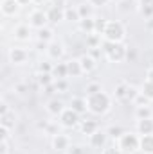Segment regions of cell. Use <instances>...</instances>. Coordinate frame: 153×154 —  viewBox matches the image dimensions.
Returning <instances> with one entry per match:
<instances>
[{
  "label": "cell",
  "instance_id": "cell-6",
  "mask_svg": "<svg viewBox=\"0 0 153 154\" xmlns=\"http://www.w3.org/2000/svg\"><path fill=\"white\" fill-rule=\"evenodd\" d=\"M60 118H61V124H63L65 127H74L77 124V120H79V113L74 111L72 108H69V109H63V111H61Z\"/></svg>",
  "mask_w": 153,
  "mask_h": 154
},
{
  "label": "cell",
  "instance_id": "cell-13",
  "mask_svg": "<svg viewBox=\"0 0 153 154\" xmlns=\"http://www.w3.org/2000/svg\"><path fill=\"white\" fill-rule=\"evenodd\" d=\"M52 147H54L56 151H65V149H69V138H67L65 134H56V136L52 138Z\"/></svg>",
  "mask_w": 153,
  "mask_h": 154
},
{
  "label": "cell",
  "instance_id": "cell-8",
  "mask_svg": "<svg viewBox=\"0 0 153 154\" xmlns=\"http://www.w3.org/2000/svg\"><path fill=\"white\" fill-rule=\"evenodd\" d=\"M47 54L52 57V59H60L63 56V45L60 41H50L47 45Z\"/></svg>",
  "mask_w": 153,
  "mask_h": 154
},
{
  "label": "cell",
  "instance_id": "cell-43",
  "mask_svg": "<svg viewBox=\"0 0 153 154\" xmlns=\"http://www.w3.org/2000/svg\"><path fill=\"white\" fill-rule=\"evenodd\" d=\"M0 134H2V140H7V127H0Z\"/></svg>",
  "mask_w": 153,
  "mask_h": 154
},
{
  "label": "cell",
  "instance_id": "cell-32",
  "mask_svg": "<svg viewBox=\"0 0 153 154\" xmlns=\"http://www.w3.org/2000/svg\"><path fill=\"white\" fill-rule=\"evenodd\" d=\"M77 11H79V16H81V18H90V14H92V7L86 5V4H81V5L77 7Z\"/></svg>",
  "mask_w": 153,
  "mask_h": 154
},
{
  "label": "cell",
  "instance_id": "cell-17",
  "mask_svg": "<svg viewBox=\"0 0 153 154\" xmlns=\"http://www.w3.org/2000/svg\"><path fill=\"white\" fill-rule=\"evenodd\" d=\"M105 143H106V134L105 133L96 131L94 134H90V145L92 147H103Z\"/></svg>",
  "mask_w": 153,
  "mask_h": 154
},
{
  "label": "cell",
  "instance_id": "cell-2",
  "mask_svg": "<svg viewBox=\"0 0 153 154\" xmlns=\"http://www.w3.org/2000/svg\"><path fill=\"white\" fill-rule=\"evenodd\" d=\"M105 54H106V57H108L110 61L119 63V61H122V59L126 57V47H124L121 41H117V43L106 41V43H105Z\"/></svg>",
  "mask_w": 153,
  "mask_h": 154
},
{
  "label": "cell",
  "instance_id": "cell-23",
  "mask_svg": "<svg viewBox=\"0 0 153 154\" xmlns=\"http://www.w3.org/2000/svg\"><path fill=\"white\" fill-rule=\"evenodd\" d=\"M15 36L18 39H29V36H31L29 25H18V27L15 29Z\"/></svg>",
  "mask_w": 153,
  "mask_h": 154
},
{
  "label": "cell",
  "instance_id": "cell-1",
  "mask_svg": "<svg viewBox=\"0 0 153 154\" xmlns=\"http://www.w3.org/2000/svg\"><path fill=\"white\" fill-rule=\"evenodd\" d=\"M86 104H88V109L96 115H101L105 113L108 108H110V99L106 93L99 91V93H94V95H88L86 99Z\"/></svg>",
  "mask_w": 153,
  "mask_h": 154
},
{
  "label": "cell",
  "instance_id": "cell-15",
  "mask_svg": "<svg viewBox=\"0 0 153 154\" xmlns=\"http://www.w3.org/2000/svg\"><path fill=\"white\" fill-rule=\"evenodd\" d=\"M67 68H69V75H72V77H77V75L83 74V68H81L79 59H70V61H67Z\"/></svg>",
  "mask_w": 153,
  "mask_h": 154
},
{
  "label": "cell",
  "instance_id": "cell-42",
  "mask_svg": "<svg viewBox=\"0 0 153 154\" xmlns=\"http://www.w3.org/2000/svg\"><path fill=\"white\" fill-rule=\"evenodd\" d=\"M15 90H16L18 93H25V91H27V86H25V84H16Z\"/></svg>",
  "mask_w": 153,
  "mask_h": 154
},
{
  "label": "cell",
  "instance_id": "cell-3",
  "mask_svg": "<svg viewBox=\"0 0 153 154\" xmlns=\"http://www.w3.org/2000/svg\"><path fill=\"white\" fill-rule=\"evenodd\" d=\"M103 36H105L106 41H112V43L121 41V39L124 38V27H122V23H119V22H108Z\"/></svg>",
  "mask_w": 153,
  "mask_h": 154
},
{
  "label": "cell",
  "instance_id": "cell-14",
  "mask_svg": "<svg viewBox=\"0 0 153 154\" xmlns=\"http://www.w3.org/2000/svg\"><path fill=\"white\" fill-rule=\"evenodd\" d=\"M137 129L141 134H153V120L151 118H142L137 124Z\"/></svg>",
  "mask_w": 153,
  "mask_h": 154
},
{
  "label": "cell",
  "instance_id": "cell-39",
  "mask_svg": "<svg viewBox=\"0 0 153 154\" xmlns=\"http://www.w3.org/2000/svg\"><path fill=\"white\" fill-rule=\"evenodd\" d=\"M69 154H85V149L81 145H70L69 147Z\"/></svg>",
  "mask_w": 153,
  "mask_h": 154
},
{
  "label": "cell",
  "instance_id": "cell-41",
  "mask_svg": "<svg viewBox=\"0 0 153 154\" xmlns=\"http://www.w3.org/2000/svg\"><path fill=\"white\" fill-rule=\"evenodd\" d=\"M103 154H121V151H119L117 147H106Z\"/></svg>",
  "mask_w": 153,
  "mask_h": 154
},
{
  "label": "cell",
  "instance_id": "cell-5",
  "mask_svg": "<svg viewBox=\"0 0 153 154\" xmlns=\"http://www.w3.org/2000/svg\"><path fill=\"white\" fill-rule=\"evenodd\" d=\"M29 23L33 25V27H36V29H43L45 25H47V22H49V16H47V13H43L41 9H34L33 13H31V16H29Z\"/></svg>",
  "mask_w": 153,
  "mask_h": 154
},
{
  "label": "cell",
  "instance_id": "cell-47",
  "mask_svg": "<svg viewBox=\"0 0 153 154\" xmlns=\"http://www.w3.org/2000/svg\"><path fill=\"white\" fill-rule=\"evenodd\" d=\"M90 56H92V57H97V56H99V47H97V48H92Z\"/></svg>",
  "mask_w": 153,
  "mask_h": 154
},
{
  "label": "cell",
  "instance_id": "cell-26",
  "mask_svg": "<svg viewBox=\"0 0 153 154\" xmlns=\"http://www.w3.org/2000/svg\"><path fill=\"white\" fill-rule=\"evenodd\" d=\"M141 93H142L148 100H153V82L146 81V82L142 84V88H141Z\"/></svg>",
  "mask_w": 153,
  "mask_h": 154
},
{
  "label": "cell",
  "instance_id": "cell-7",
  "mask_svg": "<svg viewBox=\"0 0 153 154\" xmlns=\"http://www.w3.org/2000/svg\"><path fill=\"white\" fill-rule=\"evenodd\" d=\"M47 16H49V22L58 23V22L65 20V7H61V5H52V7L49 9Z\"/></svg>",
  "mask_w": 153,
  "mask_h": 154
},
{
  "label": "cell",
  "instance_id": "cell-16",
  "mask_svg": "<svg viewBox=\"0 0 153 154\" xmlns=\"http://www.w3.org/2000/svg\"><path fill=\"white\" fill-rule=\"evenodd\" d=\"M69 75V68H67V63H58L54 68H52V77L58 81V79H65Z\"/></svg>",
  "mask_w": 153,
  "mask_h": 154
},
{
  "label": "cell",
  "instance_id": "cell-34",
  "mask_svg": "<svg viewBox=\"0 0 153 154\" xmlns=\"http://www.w3.org/2000/svg\"><path fill=\"white\" fill-rule=\"evenodd\" d=\"M106 23H108L106 20H96V29H94V32L101 36V34L105 32V29H106Z\"/></svg>",
  "mask_w": 153,
  "mask_h": 154
},
{
  "label": "cell",
  "instance_id": "cell-38",
  "mask_svg": "<svg viewBox=\"0 0 153 154\" xmlns=\"http://www.w3.org/2000/svg\"><path fill=\"white\" fill-rule=\"evenodd\" d=\"M54 86H56V90H58V91H65V90L69 88V84H67V81H65V79H58V81L54 82Z\"/></svg>",
  "mask_w": 153,
  "mask_h": 154
},
{
  "label": "cell",
  "instance_id": "cell-19",
  "mask_svg": "<svg viewBox=\"0 0 153 154\" xmlns=\"http://www.w3.org/2000/svg\"><path fill=\"white\" fill-rule=\"evenodd\" d=\"M79 63H81L83 72H92V70L96 68V59H94L92 56H81Z\"/></svg>",
  "mask_w": 153,
  "mask_h": 154
},
{
  "label": "cell",
  "instance_id": "cell-46",
  "mask_svg": "<svg viewBox=\"0 0 153 154\" xmlns=\"http://www.w3.org/2000/svg\"><path fill=\"white\" fill-rule=\"evenodd\" d=\"M126 57L128 59H133L135 57V50H126Z\"/></svg>",
  "mask_w": 153,
  "mask_h": 154
},
{
  "label": "cell",
  "instance_id": "cell-52",
  "mask_svg": "<svg viewBox=\"0 0 153 154\" xmlns=\"http://www.w3.org/2000/svg\"><path fill=\"white\" fill-rule=\"evenodd\" d=\"M150 65H151V68H153V59H151V63H150Z\"/></svg>",
  "mask_w": 153,
  "mask_h": 154
},
{
  "label": "cell",
  "instance_id": "cell-51",
  "mask_svg": "<svg viewBox=\"0 0 153 154\" xmlns=\"http://www.w3.org/2000/svg\"><path fill=\"white\" fill-rule=\"evenodd\" d=\"M33 2H38V4H40V2H45V0H33Z\"/></svg>",
  "mask_w": 153,
  "mask_h": 154
},
{
  "label": "cell",
  "instance_id": "cell-31",
  "mask_svg": "<svg viewBox=\"0 0 153 154\" xmlns=\"http://www.w3.org/2000/svg\"><path fill=\"white\" fill-rule=\"evenodd\" d=\"M126 90H128V84H126V82L117 84V88H115V97L121 99V100H124V99H126Z\"/></svg>",
  "mask_w": 153,
  "mask_h": 154
},
{
  "label": "cell",
  "instance_id": "cell-11",
  "mask_svg": "<svg viewBox=\"0 0 153 154\" xmlns=\"http://www.w3.org/2000/svg\"><path fill=\"white\" fill-rule=\"evenodd\" d=\"M18 7H20L18 0H2V13H4L5 16L15 14V13L18 11Z\"/></svg>",
  "mask_w": 153,
  "mask_h": 154
},
{
  "label": "cell",
  "instance_id": "cell-21",
  "mask_svg": "<svg viewBox=\"0 0 153 154\" xmlns=\"http://www.w3.org/2000/svg\"><path fill=\"white\" fill-rule=\"evenodd\" d=\"M70 106H72V109L77 111V113H83V111L88 108V104H86V100H85L83 97H74L72 102H70Z\"/></svg>",
  "mask_w": 153,
  "mask_h": 154
},
{
  "label": "cell",
  "instance_id": "cell-30",
  "mask_svg": "<svg viewBox=\"0 0 153 154\" xmlns=\"http://www.w3.org/2000/svg\"><path fill=\"white\" fill-rule=\"evenodd\" d=\"M86 43H88V47H90V48H97V47H99V43H101V36H99V34H96V32H92V34H88Z\"/></svg>",
  "mask_w": 153,
  "mask_h": 154
},
{
  "label": "cell",
  "instance_id": "cell-37",
  "mask_svg": "<svg viewBox=\"0 0 153 154\" xmlns=\"http://www.w3.org/2000/svg\"><path fill=\"white\" fill-rule=\"evenodd\" d=\"M99 91H101V86L97 82H90L86 86V95H94V93H99Z\"/></svg>",
  "mask_w": 153,
  "mask_h": 154
},
{
  "label": "cell",
  "instance_id": "cell-12",
  "mask_svg": "<svg viewBox=\"0 0 153 154\" xmlns=\"http://www.w3.org/2000/svg\"><path fill=\"white\" fill-rule=\"evenodd\" d=\"M139 11L144 18H153V0H141Z\"/></svg>",
  "mask_w": 153,
  "mask_h": 154
},
{
  "label": "cell",
  "instance_id": "cell-50",
  "mask_svg": "<svg viewBox=\"0 0 153 154\" xmlns=\"http://www.w3.org/2000/svg\"><path fill=\"white\" fill-rule=\"evenodd\" d=\"M29 2H31V0H18L20 5H25V4H29Z\"/></svg>",
  "mask_w": 153,
  "mask_h": 154
},
{
  "label": "cell",
  "instance_id": "cell-24",
  "mask_svg": "<svg viewBox=\"0 0 153 154\" xmlns=\"http://www.w3.org/2000/svg\"><path fill=\"white\" fill-rule=\"evenodd\" d=\"M2 118V125L4 127H7V129H11V127H15V113L13 111H7V113H4V115H0Z\"/></svg>",
  "mask_w": 153,
  "mask_h": 154
},
{
  "label": "cell",
  "instance_id": "cell-44",
  "mask_svg": "<svg viewBox=\"0 0 153 154\" xmlns=\"http://www.w3.org/2000/svg\"><path fill=\"white\" fill-rule=\"evenodd\" d=\"M7 111H9L7 104H5V102H2V106H0V115H4V113H7Z\"/></svg>",
  "mask_w": 153,
  "mask_h": 154
},
{
  "label": "cell",
  "instance_id": "cell-20",
  "mask_svg": "<svg viewBox=\"0 0 153 154\" xmlns=\"http://www.w3.org/2000/svg\"><path fill=\"white\" fill-rule=\"evenodd\" d=\"M47 111H49L50 115H61V111H63V104H61V100H58V99L49 100V104H47Z\"/></svg>",
  "mask_w": 153,
  "mask_h": 154
},
{
  "label": "cell",
  "instance_id": "cell-9",
  "mask_svg": "<svg viewBox=\"0 0 153 154\" xmlns=\"http://www.w3.org/2000/svg\"><path fill=\"white\" fill-rule=\"evenodd\" d=\"M139 149L146 154H153V134H142L139 140Z\"/></svg>",
  "mask_w": 153,
  "mask_h": 154
},
{
  "label": "cell",
  "instance_id": "cell-27",
  "mask_svg": "<svg viewBox=\"0 0 153 154\" xmlns=\"http://www.w3.org/2000/svg\"><path fill=\"white\" fill-rule=\"evenodd\" d=\"M141 95V91H137V88L135 86H130L128 84V90H126V99L124 100H128V102H135V99Z\"/></svg>",
  "mask_w": 153,
  "mask_h": 154
},
{
  "label": "cell",
  "instance_id": "cell-49",
  "mask_svg": "<svg viewBox=\"0 0 153 154\" xmlns=\"http://www.w3.org/2000/svg\"><path fill=\"white\" fill-rule=\"evenodd\" d=\"M65 4V0H54V5H63Z\"/></svg>",
  "mask_w": 153,
  "mask_h": 154
},
{
  "label": "cell",
  "instance_id": "cell-48",
  "mask_svg": "<svg viewBox=\"0 0 153 154\" xmlns=\"http://www.w3.org/2000/svg\"><path fill=\"white\" fill-rule=\"evenodd\" d=\"M148 81H150V82H153V68H150V70H148Z\"/></svg>",
  "mask_w": 153,
  "mask_h": 154
},
{
  "label": "cell",
  "instance_id": "cell-29",
  "mask_svg": "<svg viewBox=\"0 0 153 154\" xmlns=\"http://www.w3.org/2000/svg\"><path fill=\"white\" fill-rule=\"evenodd\" d=\"M137 118L142 120V118H151V109L148 106H137Z\"/></svg>",
  "mask_w": 153,
  "mask_h": 154
},
{
  "label": "cell",
  "instance_id": "cell-45",
  "mask_svg": "<svg viewBox=\"0 0 153 154\" xmlns=\"http://www.w3.org/2000/svg\"><path fill=\"white\" fill-rule=\"evenodd\" d=\"M94 5H105V4H108V0H90Z\"/></svg>",
  "mask_w": 153,
  "mask_h": 154
},
{
  "label": "cell",
  "instance_id": "cell-25",
  "mask_svg": "<svg viewBox=\"0 0 153 154\" xmlns=\"http://www.w3.org/2000/svg\"><path fill=\"white\" fill-rule=\"evenodd\" d=\"M65 20H70V22H79L81 16H79V11L74 7H65Z\"/></svg>",
  "mask_w": 153,
  "mask_h": 154
},
{
  "label": "cell",
  "instance_id": "cell-33",
  "mask_svg": "<svg viewBox=\"0 0 153 154\" xmlns=\"http://www.w3.org/2000/svg\"><path fill=\"white\" fill-rule=\"evenodd\" d=\"M38 82L45 88L49 84H52V74H40L38 75Z\"/></svg>",
  "mask_w": 153,
  "mask_h": 154
},
{
  "label": "cell",
  "instance_id": "cell-28",
  "mask_svg": "<svg viewBox=\"0 0 153 154\" xmlns=\"http://www.w3.org/2000/svg\"><path fill=\"white\" fill-rule=\"evenodd\" d=\"M52 34H54V32H52L50 29H47V27L38 29V39H40V41H45V43H47V41H50V39H52Z\"/></svg>",
  "mask_w": 153,
  "mask_h": 154
},
{
  "label": "cell",
  "instance_id": "cell-35",
  "mask_svg": "<svg viewBox=\"0 0 153 154\" xmlns=\"http://www.w3.org/2000/svg\"><path fill=\"white\" fill-rule=\"evenodd\" d=\"M108 134L114 136V138H121V136L124 134V131H122V127H119V125H112V127L108 129Z\"/></svg>",
  "mask_w": 153,
  "mask_h": 154
},
{
  "label": "cell",
  "instance_id": "cell-40",
  "mask_svg": "<svg viewBox=\"0 0 153 154\" xmlns=\"http://www.w3.org/2000/svg\"><path fill=\"white\" fill-rule=\"evenodd\" d=\"M45 129H47V133H49V134H52V136L60 134V133H58V127H56L54 124H49V125H45Z\"/></svg>",
  "mask_w": 153,
  "mask_h": 154
},
{
  "label": "cell",
  "instance_id": "cell-10",
  "mask_svg": "<svg viewBox=\"0 0 153 154\" xmlns=\"http://www.w3.org/2000/svg\"><path fill=\"white\" fill-rule=\"evenodd\" d=\"M9 59H11V63L20 65V63H24V61L27 59V52H25L24 48H11V52H9Z\"/></svg>",
  "mask_w": 153,
  "mask_h": 154
},
{
  "label": "cell",
  "instance_id": "cell-18",
  "mask_svg": "<svg viewBox=\"0 0 153 154\" xmlns=\"http://www.w3.org/2000/svg\"><path fill=\"white\" fill-rule=\"evenodd\" d=\"M79 29L88 32V34H92L94 29H96V20L94 18H81L79 20Z\"/></svg>",
  "mask_w": 153,
  "mask_h": 154
},
{
  "label": "cell",
  "instance_id": "cell-22",
  "mask_svg": "<svg viewBox=\"0 0 153 154\" xmlns=\"http://www.w3.org/2000/svg\"><path fill=\"white\" fill-rule=\"evenodd\" d=\"M81 131H83L85 134H94V133L97 131V124H96L94 120H83V124H81Z\"/></svg>",
  "mask_w": 153,
  "mask_h": 154
},
{
  "label": "cell",
  "instance_id": "cell-4",
  "mask_svg": "<svg viewBox=\"0 0 153 154\" xmlns=\"http://www.w3.org/2000/svg\"><path fill=\"white\" fill-rule=\"evenodd\" d=\"M139 140H141V138H137V134H133V133H124V134L119 138V149L124 151V152H133V151L139 149Z\"/></svg>",
  "mask_w": 153,
  "mask_h": 154
},
{
  "label": "cell",
  "instance_id": "cell-36",
  "mask_svg": "<svg viewBox=\"0 0 153 154\" xmlns=\"http://www.w3.org/2000/svg\"><path fill=\"white\" fill-rule=\"evenodd\" d=\"M52 65L50 63H47V61H41L40 63V74H52Z\"/></svg>",
  "mask_w": 153,
  "mask_h": 154
}]
</instances>
